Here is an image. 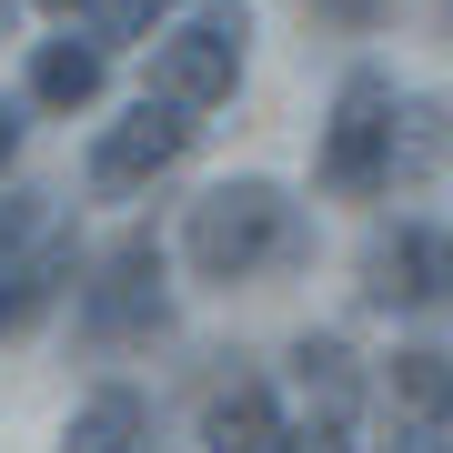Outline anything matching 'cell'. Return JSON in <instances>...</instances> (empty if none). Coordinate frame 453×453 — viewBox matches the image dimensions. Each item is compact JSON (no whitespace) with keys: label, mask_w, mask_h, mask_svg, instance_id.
Here are the masks:
<instances>
[{"label":"cell","mask_w":453,"mask_h":453,"mask_svg":"<svg viewBox=\"0 0 453 453\" xmlns=\"http://www.w3.org/2000/svg\"><path fill=\"white\" fill-rule=\"evenodd\" d=\"M292 252H303V222H292V202L273 181H211L192 202V222H181V262L202 282H252Z\"/></svg>","instance_id":"6da1fadb"},{"label":"cell","mask_w":453,"mask_h":453,"mask_svg":"<svg viewBox=\"0 0 453 453\" xmlns=\"http://www.w3.org/2000/svg\"><path fill=\"white\" fill-rule=\"evenodd\" d=\"M393 142H403V111H393L383 71H353L333 91V131H323V192H383L393 181Z\"/></svg>","instance_id":"7a4b0ae2"},{"label":"cell","mask_w":453,"mask_h":453,"mask_svg":"<svg viewBox=\"0 0 453 453\" xmlns=\"http://www.w3.org/2000/svg\"><path fill=\"white\" fill-rule=\"evenodd\" d=\"M242 41H252L242 11L181 20V31L151 50V101H172V111H211V101H232V81H242Z\"/></svg>","instance_id":"3957f363"},{"label":"cell","mask_w":453,"mask_h":453,"mask_svg":"<svg viewBox=\"0 0 453 453\" xmlns=\"http://www.w3.org/2000/svg\"><path fill=\"white\" fill-rule=\"evenodd\" d=\"M181 142H192V121H181L172 101H142L131 121H111V131H101V151H91V181H101V192H131V181L172 172V162H181Z\"/></svg>","instance_id":"277c9868"},{"label":"cell","mask_w":453,"mask_h":453,"mask_svg":"<svg viewBox=\"0 0 453 453\" xmlns=\"http://www.w3.org/2000/svg\"><path fill=\"white\" fill-rule=\"evenodd\" d=\"M292 383H303V434L323 443V453H353V403H363V383H353V353H342V342L323 333V342H303V353H292Z\"/></svg>","instance_id":"5b68a950"},{"label":"cell","mask_w":453,"mask_h":453,"mask_svg":"<svg viewBox=\"0 0 453 453\" xmlns=\"http://www.w3.org/2000/svg\"><path fill=\"white\" fill-rule=\"evenodd\" d=\"M142 323H162V252L121 242L91 282V333H142Z\"/></svg>","instance_id":"8992f818"},{"label":"cell","mask_w":453,"mask_h":453,"mask_svg":"<svg viewBox=\"0 0 453 453\" xmlns=\"http://www.w3.org/2000/svg\"><path fill=\"white\" fill-rule=\"evenodd\" d=\"M443 282H453V242H434V232H393V242H372V262H363L372 303H434Z\"/></svg>","instance_id":"52a82bcc"},{"label":"cell","mask_w":453,"mask_h":453,"mask_svg":"<svg viewBox=\"0 0 453 453\" xmlns=\"http://www.w3.org/2000/svg\"><path fill=\"white\" fill-rule=\"evenodd\" d=\"M383 393H393V413H403L413 434H434V423H453V353H434V342H413V353H393Z\"/></svg>","instance_id":"ba28073f"},{"label":"cell","mask_w":453,"mask_h":453,"mask_svg":"<svg viewBox=\"0 0 453 453\" xmlns=\"http://www.w3.org/2000/svg\"><path fill=\"white\" fill-rule=\"evenodd\" d=\"M151 443V413H142V393H91L81 413H71V434H61V453H142Z\"/></svg>","instance_id":"9c48e42d"},{"label":"cell","mask_w":453,"mask_h":453,"mask_svg":"<svg viewBox=\"0 0 453 453\" xmlns=\"http://www.w3.org/2000/svg\"><path fill=\"white\" fill-rule=\"evenodd\" d=\"M282 434V403L262 383H232V393H211V413H202V443L211 453H262Z\"/></svg>","instance_id":"30bf717a"},{"label":"cell","mask_w":453,"mask_h":453,"mask_svg":"<svg viewBox=\"0 0 453 453\" xmlns=\"http://www.w3.org/2000/svg\"><path fill=\"white\" fill-rule=\"evenodd\" d=\"M31 91L50 101V111H81V101L101 91V41H41V61H31Z\"/></svg>","instance_id":"8fae6325"},{"label":"cell","mask_w":453,"mask_h":453,"mask_svg":"<svg viewBox=\"0 0 453 453\" xmlns=\"http://www.w3.org/2000/svg\"><path fill=\"white\" fill-rule=\"evenodd\" d=\"M41 222H50L41 202H11V211H0V262H11L20 242H41Z\"/></svg>","instance_id":"7c38bea8"},{"label":"cell","mask_w":453,"mask_h":453,"mask_svg":"<svg viewBox=\"0 0 453 453\" xmlns=\"http://www.w3.org/2000/svg\"><path fill=\"white\" fill-rule=\"evenodd\" d=\"M20 312H31V282H0V333H11Z\"/></svg>","instance_id":"4fadbf2b"},{"label":"cell","mask_w":453,"mask_h":453,"mask_svg":"<svg viewBox=\"0 0 453 453\" xmlns=\"http://www.w3.org/2000/svg\"><path fill=\"white\" fill-rule=\"evenodd\" d=\"M11 142H20V121H11V111H0V162H11Z\"/></svg>","instance_id":"5bb4252c"},{"label":"cell","mask_w":453,"mask_h":453,"mask_svg":"<svg viewBox=\"0 0 453 453\" xmlns=\"http://www.w3.org/2000/svg\"><path fill=\"white\" fill-rule=\"evenodd\" d=\"M50 11H111V0H50Z\"/></svg>","instance_id":"9a60e30c"}]
</instances>
